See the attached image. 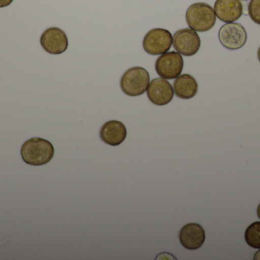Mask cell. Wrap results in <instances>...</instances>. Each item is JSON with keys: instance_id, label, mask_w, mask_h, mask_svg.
<instances>
[{"instance_id": "cell-1", "label": "cell", "mask_w": 260, "mask_h": 260, "mask_svg": "<svg viewBox=\"0 0 260 260\" xmlns=\"http://www.w3.org/2000/svg\"><path fill=\"white\" fill-rule=\"evenodd\" d=\"M21 154L23 160L27 164L43 166L53 159L54 148L45 139L33 137L24 142L21 147Z\"/></svg>"}, {"instance_id": "cell-2", "label": "cell", "mask_w": 260, "mask_h": 260, "mask_svg": "<svg viewBox=\"0 0 260 260\" xmlns=\"http://www.w3.org/2000/svg\"><path fill=\"white\" fill-rule=\"evenodd\" d=\"M186 20L189 28L196 32H206L215 25L216 15L210 5L205 3H197L191 5L188 8Z\"/></svg>"}, {"instance_id": "cell-3", "label": "cell", "mask_w": 260, "mask_h": 260, "mask_svg": "<svg viewBox=\"0 0 260 260\" xmlns=\"http://www.w3.org/2000/svg\"><path fill=\"white\" fill-rule=\"evenodd\" d=\"M149 83V73L141 67L128 69L120 79L122 91L132 97L144 94L147 91Z\"/></svg>"}, {"instance_id": "cell-4", "label": "cell", "mask_w": 260, "mask_h": 260, "mask_svg": "<svg viewBox=\"0 0 260 260\" xmlns=\"http://www.w3.org/2000/svg\"><path fill=\"white\" fill-rule=\"evenodd\" d=\"M173 44V36L167 29L154 28L145 35L143 39L144 50L148 54L157 56L167 53Z\"/></svg>"}, {"instance_id": "cell-5", "label": "cell", "mask_w": 260, "mask_h": 260, "mask_svg": "<svg viewBox=\"0 0 260 260\" xmlns=\"http://www.w3.org/2000/svg\"><path fill=\"white\" fill-rule=\"evenodd\" d=\"M218 38L225 48L235 50L245 45L247 34L242 24L235 22L227 23L220 28Z\"/></svg>"}, {"instance_id": "cell-6", "label": "cell", "mask_w": 260, "mask_h": 260, "mask_svg": "<svg viewBox=\"0 0 260 260\" xmlns=\"http://www.w3.org/2000/svg\"><path fill=\"white\" fill-rule=\"evenodd\" d=\"M183 64L181 54L175 51L167 52L157 58L155 70L157 74L164 79H176L181 74Z\"/></svg>"}, {"instance_id": "cell-7", "label": "cell", "mask_w": 260, "mask_h": 260, "mask_svg": "<svg viewBox=\"0 0 260 260\" xmlns=\"http://www.w3.org/2000/svg\"><path fill=\"white\" fill-rule=\"evenodd\" d=\"M173 46L180 54L192 56L200 50L201 40L196 31L191 28L181 29L174 34Z\"/></svg>"}, {"instance_id": "cell-8", "label": "cell", "mask_w": 260, "mask_h": 260, "mask_svg": "<svg viewBox=\"0 0 260 260\" xmlns=\"http://www.w3.org/2000/svg\"><path fill=\"white\" fill-rule=\"evenodd\" d=\"M41 44L44 50L50 54H61L68 48L67 34L59 27H49L41 37Z\"/></svg>"}, {"instance_id": "cell-9", "label": "cell", "mask_w": 260, "mask_h": 260, "mask_svg": "<svg viewBox=\"0 0 260 260\" xmlns=\"http://www.w3.org/2000/svg\"><path fill=\"white\" fill-rule=\"evenodd\" d=\"M146 92L150 102L158 106L169 104L174 96V88L171 84L161 77L151 80Z\"/></svg>"}, {"instance_id": "cell-10", "label": "cell", "mask_w": 260, "mask_h": 260, "mask_svg": "<svg viewBox=\"0 0 260 260\" xmlns=\"http://www.w3.org/2000/svg\"><path fill=\"white\" fill-rule=\"evenodd\" d=\"M179 240L186 250H198L206 241V233L201 225L190 223L182 227L179 234Z\"/></svg>"}, {"instance_id": "cell-11", "label": "cell", "mask_w": 260, "mask_h": 260, "mask_svg": "<svg viewBox=\"0 0 260 260\" xmlns=\"http://www.w3.org/2000/svg\"><path fill=\"white\" fill-rule=\"evenodd\" d=\"M214 10L218 19L232 23L241 18L244 9L240 0H216Z\"/></svg>"}, {"instance_id": "cell-12", "label": "cell", "mask_w": 260, "mask_h": 260, "mask_svg": "<svg viewBox=\"0 0 260 260\" xmlns=\"http://www.w3.org/2000/svg\"><path fill=\"white\" fill-rule=\"evenodd\" d=\"M127 135L126 126L119 121H110L101 128L100 137L105 143L113 147L121 145Z\"/></svg>"}, {"instance_id": "cell-13", "label": "cell", "mask_w": 260, "mask_h": 260, "mask_svg": "<svg viewBox=\"0 0 260 260\" xmlns=\"http://www.w3.org/2000/svg\"><path fill=\"white\" fill-rule=\"evenodd\" d=\"M174 91L176 96L180 99H190L197 94L198 83L191 75H180L174 81Z\"/></svg>"}, {"instance_id": "cell-14", "label": "cell", "mask_w": 260, "mask_h": 260, "mask_svg": "<svg viewBox=\"0 0 260 260\" xmlns=\"http://www.w3.org/2000/svg\"><path fill=\"white\" fill-rule=\"evenodd\" d=\"M244 238L250 247L260 249V221L253 223L247 227Z\"/></svg>"}, {"instance_id": "cell-15", "label": "cell", "mask_w": 260, "mask_h": 260, "mask_svg": "<svg viewBox=\"0 0 260 260\" xmlns=\"http://www.w3.org/2000/svg\"><path fill=\"white\" fill-rule=\"evenodd\" d=\"M248 12L251 19L260 25V0H251L249 3Z\"/></svg>"}, {"instance_id": "cell-16", "label": "cell", "mask_w": 260, "mask_h": 260, "mask_svg": "<svg viewBox=\"0 0 260 260\" xmlns=\"http://www.w3.org/2000/svg\"><path fill=\"white\" fill-rule=\"evenodd\" d=\"M13 0H0V8H5L12 4Z\"/></svg>"}, {"instance_id": "cell-17", "label": "cell", "mask_w": 260, "mask_h": 260, "mask_svg": "<svg viewBox=\"0 0 260 260\" xmlns=\"http://www.w3.org/2000/svg\"><path fill=\"white\" fill-rule=\"evenodd\" d=\"M253 259L254 260H260V249L259 250H258L256 253H255L254 257H253Z\"/></svg>"}, {"instance_id": "cell-18", "label": "cell", "mask_w": 260, "mask_h": 260, "mask_svg": "<svg viewBox=\"0 0 260 260\" xmlns=\"http://www.w3.org/2000/svg\"><path fill=\"white\" fill-rule=\"evenodd\" d=\"M257 215H258V217H259V218L260 219V204L259 205V206H258V208H257Z\"/></svg>"}, {"instance_id": "cell-19", "label": "cell", "mask_w": 260, "mask_h": 260, "mask_svg": "<svg viewBox=\"0 0 260 260\" xmlns=\"http://www.w3.org/2000/svg\"><path fill=\"white\" fill-rule=\"evenodd\" d=\"M257 56L258 59H259V61L260 63V47H259V50H258Z\"/></svg>"}, {"instance_id": "cell-20", "label": "cell", "mask_w": 260, "mask_h": 260, "mask_svg": "<svg viewBox=\"0 0 260 260\" xmlns=\"http://www.w3.org/2000/svg\"><path fill=\"white\" fill-rule=\"evenodd\" d=\"M243 1H248V0H243Z\"/></svg>"}]
</instances>
